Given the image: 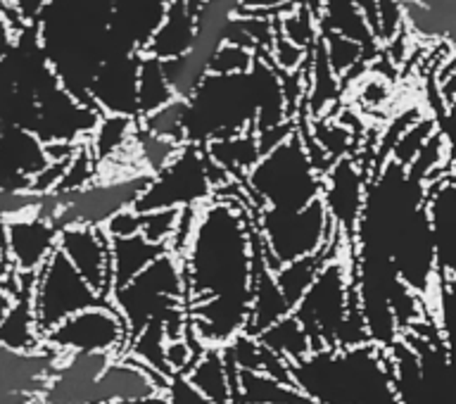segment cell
Masks as SVG:
<instances>
[{"instance_id":"28","label":"cell","mask_w":456,"mask_h":404,"mask_svg":"<svg viewBox=\"0 0 456 404\" xmlns=\"http://www.w3.org/2000/svg\"><path fill=\"white\" fill-rule=\"evenodd\" d=\"M176 100L162 60L142 55L138 70V121Z\"/></svg>"},{"instance_id":"13","label":"cell","mask_w":456,"mask_h":404,"mask_svg":"<svg viewBox=\"0 0 456 404\" xmlns=\"http://www.w3.org/2000/svg\"><path fill=\"white\" fill-rule=\"evenodd\" d=\"M100 112L64 91L50 71L36 88V114L28 131L43 145H86Z\"/></svg>"},{"instance_id":"26","label":"cell","mask_w":456,"mask_h":404,"mask_svg":"<svg viewBox=\"0 0 456 404\" xmlns=\"http://www.w3.org/2000/svg\"><path fill=\"white\" fill-rule=\"evenodd\" d=\"M138 134V120L128 117H100L98 127L93 128L91 138L86 148L91 150L93 160L98 162V171L102 164L112 162L119 155H124Z\"/></svg>"},{"instance_id":"16","label":"cell","mask_w":456,"mask_h":404,"mask_svg":"<svg viewBox=\"0 0 456 404\" xmlns=\"http://www.w3.org/2000/svg\"><path fill=\"white\" fill-rule=\"evenodd\" d=\"M60 227L45 214L34 212L5 221V255L14 274H38L55 255Z\"/></svg>"},{"instance_id":"30","label":"cell","mask_w":456,"mask_h":404,"mask_svg":"<svg viewBox=\"0 0 456 404\" xmlns=\"http://www.w3.org/2000/svg\"><path fill=\"white\" fill-rule=\"evenodd\" d=\"M183 114H185V100L176 98L162 110H157L155 114H150L145 120H141V128L145 134L162 138V141L176 143V145H185L183 138Z\"/></svg>"},{"instance_id":"29","label":"cell","mask_w":456,"mask_h":404,"mask_svg":"<svg viewBox=\"0 0 456 404\" xmlns=\"http://www.w3.org/2000/svg\"><path fill=\"white\" fill-rule=\"evenodd\" d=\"M328 255L321 257H309V260H299V262H290L281 267V269L273 271V276H276V284L283 293V298L288 300V305L295 309L299 300L305 298V293L309 291V285L319 274L321 264L326 260Z\"/></svg>"},{"instance_id":"33","label":"cell","mask_w":456,"mask_h":404,"mask_svg":"<svg viewBox=\"0 0 456 404\" xmlns=\"http://www.w3.org/2000/svg\"><path fill=\"white\" fill-rule=\"evenodd\" d=\"M178 214L181 212H169V210L141 214V234L145 235L148 241L157 243V245L171 248V241H174V235H176Z\"/></svg>"},{"instance_id":"39","label":"cell","mask_w":456,"mask_h":404,"mask_svg":"<svg viewBox=\"0 0 456 404\" xmlns=\"http://www.w3.org/2000/svg\"><path fill=\"white\" fill-rule=\"evenodd\" d=\"M34 404H41V402H34Z\"/></svg>"},{"instance_id":"12","label":"cell","mask_w":456,"mask_h":404,"mask_svg":"<svg viewBox=\"0 0 456 404\" xmlns=\"http://www.w3.org/2000/svg\"><path fill=\"white\" fill-rule=\"evenodd\" d=\"M128 328L121 319V314L114 309L110 300H102L98 305L88 307L84 312L74 314L60 326L53 328L43 345L55 352L57 357L64 355H105L121 357L126 352Z\"/></svg>"},{"instance_id":"18","label":"cell","mask_w":456,"mask_h":404,"mask_svg":"<svg viewBox=\"0 0 456 404\" xmlns=\"http://www.w3.org/2000/svg\"><path fill=\"white\" fill-rule=\"evenodd\" d=\"M48 164L45 145L31 131L5 127L0 134V191L31 193L34 178Z\"/></svg>"},{"instance_id":"11","label":"cell","mask_w":456,"mask_h":404,"mask_svg":"<svg viewBox=\"0 0 456 404\" xmlns=\"http://www.w3.org/2000/svg\"><path fill=\"white\" fill-rule=\"evenodd\" d=\"M102 295L86 284L84 276L62 257L60 250L43 264L36 274L31 288V307H34L36 326L45 335L67 321L74 314L102 302Z\"/></svg>"},{"instance_id":"9","label":"cell","mask_w":456,"mask_h":404,"mask_svg":"<svg viewBox=\"0 0 456 404\" xmlns=\"http://www.w3.org/2000/svg\"><path fill=\"white\" fill-rule=\"evenodd\" d=\"M228 184V178L221 174L205 150L198 145H181L169 164L152 174L135 202V212L148 214L169 210V212H183V210H198L214 200L221 186Z\"/></svg>"},{"instance_id":"36","label":"cell","mask_w":456,"mask_h":404,"mask_svg":"<svg viewBox=\"0 0 456 404\" xmlns=\"http://www.w3.org/2000/svg\"><path fill=\"white\" fill-rule=\"evenodd\" d=\"M292 0H242L238 14H255V17H264L266 12H276L283 7H290Z\"/></svg>"},{"instance_id":"6","label":"cell","mask_w":456,"mask_h":404,"mask_svg":"<svg viewBox=\"0 0 456 404\" xmlns=\"http://www.w3.org/2000/svg\"><path fill=\"white\" fill-rule=\"evenodd\" d=\"M107 300L121 314L131 338L150 324H164L167 338L188 334L183 264L171 250L157 257L138 276L114 288Z\"/></svg>"},{"instance_id":"27","label":"cell","mask_w":456,"mask_h":404,"mask_svg":"<svg viewBox=\"0 0 456 404\" xmlns=\"http://www.w3.org/2000/svg\"><path fill=\"white\" fill-rule=\"evenodd\" d=\"M256 341H259L264 350H269L271 355L278 357L288 367L302 362L305 357L314 352L309 335H306L305 328L299 326V321L292 314H288L285 319H281L278 324L266 328L264 334L256 335Z\"/></svg>"},{"instance_id":"8","label":"cell","mask_w":456,"mask_h":404,"mask_svg":"<svg viewBox=\"0 0 456 404\" xmlns=\"http://www.w3.org/2000/svg\"><path fill=\"white\" fill-rule=\"evenodd\" d=\"M150 181L142 171L100 174L93 184L74 193L43 195L38 212L53 219L57 227L105 228L121 212L134 210Z\"/></svg>"},{"instance_id":"17","label":"cell","mask_w":456,"mask_h":404,"mask_svg":"<svg viewBox=\"0 0 456 404\" xmlns=\"http://www.w3.org/2000/svg\"><path fill=\"white\" fill-rule=\"evenodd\" d=\"M57 250L84 276L93 291L110 298L112 274H110V238L102 228L62 227L57 238Z\"/></svg>"},{"instance_id":"24","label":"cell","mask_w":456,"mask_h":404,"mask_svg":"<svg viewBox=\"0 0 456 404\" xmlns=\"http://www.w3.org/2000/svg\"><path fill=\"white\" fill-rule=\"evenodd\" d=\"M233 404H309L290 381L264 371H235Z\"/></svg>"},{"instance_id":"3","label":"cell","mask_w":456,"mask_h":404,"mask_svg":"<svg viewBox=\"0 0 456 404\" xmlns=\"http://www.w3.org/2000/svg\"><path fill=\"white\" fill-rule=\"evenodd\" d=\"M36 21L50 71L64 91L91 105L93 78L112 55V0H48Z\"/></svg>"},{"instance_id":"7","label":"cell","mask_w":456,"mask_h":404,"mask_svg":"<svg viewBox=\"0 0 456 404\" xmlns=\"http://www.w3.org/2000/svg\"><path fill=\"white\" fill-rule=\"evenodd\" d=\"M352 269H354L352 245L338 235L333 250L321 264L309 291L292 309V317L306 331L314 350L340 348L347 319L354 312H362L356 302Z\"/></svg>"},{"instance_id":"32","label":"cell","mask_w":456,"mask_h":404,"mask_svg":"<svg viewBox=\"0 0 456 404\" xmlns=\"http://www.w3.org/2000/svg\"><path fill=\"white\" fill-rule=\"evenodd\" d=\"M256 57L252 50L235 45V43H221V48L214 53L209 71L207 74H242V71L252 70Z\"/></svg>"},{"instance_id":"15","label":"cell","mask_w":456,"mask_h":404,"mask_svg":"<svg viewBox=\"0 0 456 404\" xmlns=\"http://www.w3.org/2000/svg\"><path fill=\"white\" fill-rule=\"evenodd\" d=\"M141 53H112L93 78L88 103L100 117L138 120V70Z\"/></svg>"},{"instance_id":"38","label":"cell","mask_w":456,"mask_h":404,"mask_svg":"<svg viewBox=\"0 0 456 404\" xmlns=\"http://www.w3.org/2000/svg\"><path fill=\"white\" fill-rule=\"evenodd\" d=\"M128 404H171L167 400L164 392H157V395H150V398H142V400H135V402H128Z\"/></svg>"},{"instance_id":"35","label":"cell","mask_w":456,"mask_h":404,"mask_svg":"<svg viewBox=\"0 0 456 404\" xmlns=\"http://www.w3.org/2000/svg\"><path fill=\"white\" fill-rule=\"evenodd\" d=\"M164 395L171 404H209L202 395H200L185 376H171L167 381V388H164Z\"/></svg>"},{"instance_id":"23","label":"cell","mask_w":456,"mask_h":404,"mask_svg":"<svg viewBox=\"0 0 456 404\" xmlns=\"http://www.w3.org/2000/svg\"><path fill=\"white\" fill-rule=\"evenodd\" d=\"M169 248L148 241L142 234L126 238H110V274H112V291L126 281L135 278L142 269H148L157 257H162Z\"/></svg>"},{"instance_id":"37","label":"cell","mask_w":456,"mask_h":404,"mask_svg":"<svg viewBox=\"0 0 456 404\" xmlns=\"http://www.w3.org/2000/svg\"><path fill=\"white\" fill-rule=\"evenodd\" d=\"M14 50V34L12 27H10V21H7L5 12L0 10V62L5 60L10 53Z\"/></svg>"},{"instance_id":"14","label":"cell","mask_w":456,"mask_h":404,"mask_svg":"<svg viewBox=\"0 0 456 404\" xmlns=\"http://www.w3.org/2000/svg\"><path fill=\"white\" fill-rule=\"evenodd\" d=\"M369 178L366 169L359 167V162L352 155L335 160L321 177V181H323L321 202L326 207L328 219L333 224L335 234L349 245L354 241L356 227L362 219Z\"/></svg>"},{"instance_id":"25","label":"cell","mask_w":456,"mask_h":404,"mask_svg":"<svg viewBox=\"0 0 456 404\" xmlns=\"http://www.w3.org/2000/svg\"><path fill=\"white\" fill-rule=\"evenodd\" d=\"M205 155L209 157V162L228 178V181H238L248 174L255 162L262 157V148H259V138L256 134H242L233 136V138H221L209 145H205Z\"/></svg>"},{"instance_id":"1","label":"cell","mask_w":456,"mask_h":404,"mask_svg":"<svg viewBox=\"0 0 456 404\" xmlns=\"http://www.w3.org/2000/svg\"><path fill=\"white\" fill-rule=\"evenodd\" d=\"M256 234L238 181H228L198 210L181 250L188 334L202 348H219L248 334Z\"/></svg>"},{"instance_id":"21","label":"cell","mask_w":456,"mask_h":404,"mask_svg":"<svg viewBox=\"0 0 456 404\" xmlns=\"http://www.w3.org/2000/svg\"><path fill=\"white\" fill-rule=\"evenodd\" d=\"M192 41H195V12L185 0H174L155 36L150 38L148 48L142 50V55L171 62V60L188 55Z\"/></svg>"},{"instance_id":"20","label":"cell","mask_w":456,"mask_h":404,"mask_svg":"<svg viewBox=\"0 0 456 404\" xmlns=\"http://www.w3.org/2000/svg\"><path fill=\"white\" fill-rule=\"evenodd\" d=\"M256 234V231H255ZM292 314V307L283 298V293L278 288L276 276H273V267L269 264L266 255L262 252V245L256 241L255 252V278H252V300H249V319H248V334L249 338H256L264 334L266 328L285 319Z\"/></svg>"},{"instance_id":"5","label":"cell","mask_w":456,"mask_h":404,"mask_svg":"<svg viewBox=\"0 0 456 404\" xmlns=\"http://www.w3.org/2000/svg\"><path fill=\"white\" fill-rule=\"evenodd\" d=\"M321 177L305 138L295 128L285 141L262 153L255 167L240 178V186L252 214L259 210L297 212L321 200Z\"/></svg>"},{"instance_id":"31","label":"cell","mask_w":456,"mask_h":404,"mask_svg":"<svg viewBox=\"0 0 456 404\" xmlns=\"http://www.w3.org/2000/svg\"><path fill=\"white\" fill-rule=\"evenodd\" d=\"M323 53L330 64V70L335 71V77L340 78L342 74H347L349 70H354L356 64L363 60V48L359 43L349 41L345 36L335 34V31H326L323 34Z\"/></svg>"},{"instance_id":"34","label":"cell","mask_w":456,"mask_h":404,"mask_svg":"<svg viewBox=\"0 0 456 404\" xmlns=\"http://www.w3.org/2000/svg\"><path fill=\"white\" fill-rule=\"evenodd\" d=\"M378 10V36L390 41L395 38L399 31V24H402V0H376Z\"/></svg>"},{"instance_id":"19","label":"cell","mask_w":456,"mask_h":404,"mask_svg":"<svg viewBox=\"0 0 456 404\" xmlns=\"http://www.w3.org/2000/svg\"><path fill=\"white\" fill-rule=\"evenodd\" d=\"M174 0H112V53H141Z\"/></svg>"},{"instance_id":"2","label":"cell","mask_w":456,"mask_h":404,"mask_svg":"<svg viewBox=\"0 0 456 404\" xmlns=\"http://www.w3.org/2000/svg\"><path fill=\"white\" fill-rule=\"evenodd\" d=\"M283 77L256 57L242 74H207L185 98L183 138L205 148L221 138L266 134L290 124Z\"/></svg>"},{"instance_id":"4","label":"cell","mask_w":456,"mask_h":404,"mask_svg":"<svg viewBox=\"0 0 456 404\" xmlns=\"http://www.w3.org/2000/svg\"><path fill=\"white\" fill-rule=\"evenodd\" d=\"M290 383L309 404H404L387 350L370 342L314 350L292 364Z\"/></svg>"},{"instance_id":"10","label":"cell","mask_w":456,"mask_h":404,"mask_svg":"<svg viewBox=\"0 0 456 404\" xmlns=\"http://www.w3.org/2000/svg\"><path fill=\"white\" fill-rule=\"evenodd\" d=\"M252 221L256 241L273 271L299 260L328 255L338 241V234L321 200L297 212L259 210L252 214Z\"/></svg>"},{"instance_id":"22","label":"cell","mask_w":456,"mask_h":404,"mask_svg":"<svg viewBox=\"0 0 456 404\" xmlns=\"http://www.w3.org/2000/svg\"><path fill=\"white\" fill-rule=\"evenodd\" d=\"M183 376L209 404H233L235 371L226 362L224 350H202L198 359L188 369V374H183Z\"/></svg>"}]
</instances>
